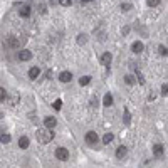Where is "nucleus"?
<instances>
[{
	"label": "nucleus",
	"mask_w": 168,
	"mask_h": 168,
	"mask_svg": "<svg viewBox=\"0 0 168 168\" xmlns=\"http://www.w3.org/2000/svg\"><path fill=\"white\" fill-rule=\"evenodd\" d=\"M37 140H39V143H49V141H52L54 140V131H51V130H39L37 131Z\"/></svg>",
	"instance_id": "obj_1"
},
{
	"label": "nucleus",
	"mask_w": 168,
	"mask_h": 168,
	"mask_svg": "<svg viewBox=\"0 0 168 168\" xmlns=\"http://www.w3.org/2000/svg\"><path fill=\"white\" fill-rule=\"evenodd\" d=\"M98 133L96 131H88L86 133V143L88 145H98Z\"/></svg>",
	"instance_id": "obj_2"
},
{
	"label": "nucleus",
	"mask_w": 168,
	"mask_h": 168,
	"mask_svg": "<svg viewBox=\"0 0 168 168\" xmlns=\"http://www.w3.org/2000/svg\"><path fill=\"white\" fill-rule=\"evenodd\" d=\"M56 158L61 160V161H66V160H69V151L66 148H57L56 150Z\"/></svg>",
	"instance_id": "obj_3"
},
{
	"label": "nucleus",
	"mask_w": 168,
	"mask_h": 168,
	"mask_svg": "<svg viewBox=\"0 0 168 168\" xmlns=\"http://www.w3.org/2000/svg\"><path fill=\"white\" fill-rule=\"evenodd\" d=\"M17 57H19V61H30L32 57V52L30 51H19V54H17Z\"/></svg>",
	"instance_id": "obj_4"
},
{
	"label": "nucleus",
	"mask_w": 168,
	"mask_h": 168,
	"mask_svg": "<svg viewBox=\"0 0 168 168\" xmlns=\"http://www.w3.org/2000/svg\"><path fill=\"white\" fill-rule=\"evenodd\" d=\"M56 125H57V119H56V118H52V116H47V118L44 119V126H46V128H49V130H52Z\"/></svg>",
	"instance_id": "obj_5"
},
{
	"label": "nucleus",
	"mask_w": 168,
	"mask_h": 168,
	"mask_svg": "<svg viewBox=\"0 0 168 168\" xmlns=\"http://www.w3.org/2000/svg\"><path fill=\"white\" fill-rule=\"evenodd\" d=\"M30 12H32L30 5H22L20 10H19V15L24 17V19H27V17H30Z\"/></svg>",
	"instance_id": "obj_6"
},
{
	"label": "nucleus",
	"mask_w": 168,
	"mask_h": 168,
	"mask_svg": "<svg viewBox=\"0 0 168 168\" xmlns=\"http://www.w3.org/2000/svg\"><path fill=\"white\" fill-rule=\"evenodd\" d=\"M143 49H145V46H143V42L136 41V42H133V46H131V51L135 54H141L143 52Z\"/></svg>",
	"instance_id": "obj_7"
},
{
	"label": "nucleus",
	"mask_w": 168,
	"mask_h": 168,
	"mask_svg": "<svg viewBox=\"0 0 168 168\" xmlns=\"http://www.w3.org/2000/svg\"><path fill=\"white\" fill-rule=\"evenodd\" d=\"M111 61H113V56H111V52H104L103 56H101V64H103V66H109Z\"/></svg>",
	"instance_id": "obj_8"
},
{
	"label": "nucleus",
	"mask_w": 168,
	"mask_h": 168,
	"mask_svg": "<svg viewBox=\"0 0 168 168\" xmlns=\"http://www.w3.org/2000/svg\"><path fill=\"white\" fill-rule=\"evenodd\" d=\"M153 153H155V156H156V158H161L163 153H165L163 145H160V143H158V145H155V146H153Z\"/></svg>",
	"instance_id": "obj_9"
},
{
	"label": "nucleus",
	"mask_w": 168,
	"mask_h": 168,
	"mask_svg": "<svg viewBox=\"0 0 168 168\" xmlns=\"http://www.w3.org/2000/svg\"><path fill=\"white\" fill-rule=\"evenodd\" d=\"M59 79H61L62 83H71V79H72V74L69 72V71H64V72L59 74Z\"/></svg>",
	"instance_id": "obj_10"
},
{
	"label": "nucleus",
	"mask_w": 168,
	"mask_h": 168,
	"mask_svg": "<svg viewBox=\"0 0 168 168\" xmlns=\"http://www.w3.org/2000/svg\"><path fill=\"white\" fill-rule=\"evenodd\" d=\"M39 74H41V69L39 67H30V71H29V77L34 81V79L39 77Z\"/></svg>",
	"instance_id": "obj_11"
},
{
	"label": "nucleus",
	"mask_w": 168,
	"mask_h": 168,
	"mask_svg": "<svg viewBox=\"0 0 168 168\" xmlns=\"http://www.w3.org/2000/svg\"><path fill=\"white\" fill-rule=\"evenodd\" d=\"M103 104H104L106 108H109V106L113 104V96H111V93L104 94V99H103Z\"/></svg>",
	"instance_id": "obj_12"
},
{
	"label": "nucleus",
	"mask_w": 168,
	"mask_h": 168,
	"mask_svg": "<svg viewBox=\"0 0 168 168\" xmlns=\"http://www.w3.org/2000/svg\"><path fill=\"white\" fill-rule=\"evenodd\" d=\"M19 146H20L22 150L29 148V138H27V136H22L20 140H19Z\"/></svg>",
	"instance_id": "obj_13"
},
{
	"label": "nucleus",
	"mask_w": 168,
	"mask_h": 168,
	"mask_svg": "<svg viewBox=\"0 0 168 168\" xmlns=\"http://www.w3.org/2000/svg\"><path fill=\"white\" fill-rule=\"evenodd\" d=\"M126 153H128V151H126V148L125 146H119V148H118V151H116V158L123 160V158L126 156Z\"/></svg>",
	"instance_id": "obj_14"
},
{
	"label": "nucleus",
	"mask_w": 168,
	"mask_h": 168,
	"mask_svg": "<svg viewBox=\"0 0 168 168\" xmlns=\"http://www.w3.org/2000/svg\"><path fill=\"white\" fill-rule=\"evenodd\" d=\"M86 42H88V35H86V34H79L77 35V44L79 46H84Z\"/></svg>",
	"instance_id": "obj_15"
},
{
	"label": "nucleus",
	"mask_w": 168,
	"mask_h": 168,
	"mask_svg": "<svg viewBox=\"0 0 168 168\" xmlns=\"http://www.w3.org/2000/svg\"><path fill=\"white\" fill-rule=\"evenodd\" d=\"M89 83H91V76H83V77L79 79V84H81V86H88Z\"/></svg>",
	"instance_id": "obj_16"
},
{
	"label": "nucleus",
	"mask_w": 168,
	"mask_h": 168,
	"mask_svg": "<svg viewBox=\"0 0 168 168\" xmlns=\"http://www.w3.org/2000/svg\"><path fill=\"white\" fill-rule=\"evenodd\" d=\"M111 141H113V135H111V133H106L104 138H103V143H104V145H109Z\"/></svg>",
	"instance_id": "obj_17"
},
{
	"label": "nucleus",
	"mask_w": 168,
	"mask_h": 168,
	"mask_svg": "<svg viewBox=\"0 0 168 168\" xmlns=\"http://www.w3.org/2000/svg\"><path fill=\"white\" fill-rule=\"evenodd\" d=\"M9 44H10L12 47H19V44H20V42L17 41L15 37H10V39H9Z\"/></svg>",
	"instance_id": "obj_18"
},
{
	"label": "nucleus",
	"mask_w": 168,
	"mask_h": 168,
	"mask_svg": "<svg viewBox=\"0 0 168 168\" xmlns=\"http://www.w3.org/2000/svg\"><path fill=\"white\" fill-rule=\"evenodd\" d=\"M52 108H54V109H61V108H62V101H61V99H57V101H54V103H52Z\"/></svg>",
	"instance_id": "obj_19"
},
{
	"label": "nucleus",
	"mask_w": 168,
	"mask_h": 168,
	"mask_svg": "<svg viewBox=\"0 0 168 168\" xmlns=\"http://www.w3.org/2000/svg\"><path fill=\"white\" fill-rule=\"evenodd\" d=\"M0 141L2 143H10V135H0Z\"/></svg>",
	"instance_id": "obj_20"
},
{
	"label": "nucleus",
	"mask_w": 168,
	"mask_h": 168,
	"mask_svg": "<svg viewBox=\"0 0 168 168\" xmlns=\"http://www.w3.org/2000/svg\"><path fill=\"white\" fill-rule=\"evenodd\" d=\"M146 4L150 7H156V5H160V0H146Z\"/></svg>",
	"instance_id": "obj_21"
},
{
	"label": "nucleus",
	"mask_w": 168,
	"mask_h": 168,
	"mask_svg": "<svg viewBox=\"0 0 168 168\" xmlns=\"http://www.w3.org/2000/svg\"><path fill=\"white\" fill-rule=\"evenodd\" d=\"M5 98H7V91L4 89V88H0V103L5 99Z\"/></svg>",
	"instance_id": "obj_22"
},
{
	"label": "nucleus",
	"mask_w": 168,
	"mask_h": 168,
	"mask_svg": "<svg viewBox=\"0 0 168 168\" xmlns=\"http://www.w3.org/2000/svg\"><path fill=\"white\" fill-rule=\"evenodd\" d=\"M59 4L62 7H69L71 4H72V0H59Z\"/></svg>",
	"instance_id": "obj_23"
},
{
	"label": "nucleus",
	"mask_w": 168,
	"mask_h": 168,
	"mask_svg": "<svg viewBox=\"0 0 168 168\" xmlns=\"http://www.w3.org/2000/svg\"><path fill=\"white\" fill-rule=\"evenodd\" d=\"M158 52L161 54V56H167V47H165V46H160V47H158Z\"/></svg>",
	"instance_id": "obj_24"
},
{
	"label": "nucleus",
	"mask_w": 168,
	"mask_h": 168,
	"mask_svg": "<svg viewBox=\"0 0 168 168\" xmlns=\"http://www.w3.org/2000/svg\"><path fill=\"white\" fill-rule=\"evenodd\" d=\"M167 93H168V86H167V83L161 86V96H167Z\"/></svg>",
	"instance_id": "obj_25"
},
{
	"label": "nucleus",
	"mask_w": 168,
	"mask_h": 168,
	"mask_svg": "<svg viewBox=\"0 0 168 168\" xmlns=\"http://www.w3.org/2000/svg\"><path fill=\"white\" fill-rule=\"evenodd\" d=\"M125 81H126L128 84H130V86H131V84H135V79H133V76H126Z\"/></svg>",
	"instance_id": "obj_26"
},
{
	"label": "nucleus",
	"mask_w": 168,
	"mask_h": 168,
	"mask_svg": "<svg viewBox=\"0 0 168 168\" xmlns=\"http://www.w3.org/2000/svg\"><path fill=\"white\" fill-rule=\"evenodd\" d=\"M39 12H41V14H47V9H46V5L39 4Z\"/></svg>",
	"instance_id": "obj_27"
},
{
	"label": "nucleus",
	"mask_w": 168,
	"mask_h": 168,
	"mask_svg": "<svg viewBox=\"0 0 168 168\" xmlns=\"http://www.w3.org/2000/svg\"><path fill=\"white\" fill-rule=\"evenodd\" d=\"M131 9V4H123L121 5V10H130Z\"/></svg>",
	"instance_id": "obj_28"
},
{
	"label": "nucleus",
	"mask_w": 168,
	"mask_h": 168,
	"mask_svg": "<svg viewBox=\"0 0 168 168\" xmlns=\"http://www.w3.org/2000/svg\"><path fill=\"white\" fill-rule=\"evenodd\" d=\"M125 121L126 123H130V113H128V111H125Z\"/></svg>",
	"instance_id": "obj_29"
},
{
	"label": "nucleus",
	"mask_w": 168,
	"mask_h": 168,
	"mask_svg": "<svg viewBox=\"0 0 168 168\" xmlns=\"http://www.w3.org/2000/svg\"><path fill=\"white\" fill-rule=\"evenodd\" d=\"M51 4H52V5H56V4H57V0H51Z\"/></svg>",
	"instance_id": "obj_30"
},
{
	"label": "nucleus",
	"mask_w": 168,
	"mask_h": 168,
	"mask_svg": "<svg viewBox=\"0 0 168 168\" xmlns=\"http://www.w3.org/2000/svg\"><path fill=\"white\" fill-rule=\"evenodd\" d=\"M81 2H83V4H88V2H93V0H81Z\"/></svg>",
	"instance_id": "obj_31"
}]
</instances>
